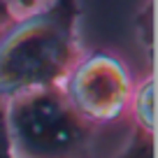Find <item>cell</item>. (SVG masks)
<instances>
[{
  "label": "cell",
  "mask_w": 158,
  "mask_h": 158,
  "mask_svg": "<svg viewBox=\"0 0 158 158\" xmlns=\"http://www.w3.org/2000/svg\"><path fill=\"white\" fill-rule=\"evenodd\" d=\"M77 0H54L0 30V102L63 81L77 63Z\"/></svg>",
  "instance_id": "6da1fadb"
},
{
  "label": "cell",
  "mask_w": 158,
  "mask_h": 158,
  "mask_svg": "<svg viewBox=\"0 0 158 158\" xmlns=\"http://www.w3.org/2000/svg\"><path fill=\"white\" fill-rule=\"evenodd\" d=\"M12 158H93L98 130L70 107L60 86L2 102Z\"/></svg>",
  "instance_id": "7a4b0ae2"
},
{
  "label": "cell",
  "mask_w": 158,
  "mask_h": 158,
  "mask_svg": "<svg viewBox=\"0 0 158 158\" xmlns=\"http://www.w3.org/2000/svg\"><path fill=\"white\" fill-rule=\"evenodd\" d=\"M58 86L70 107L95 128L123 118L135 91L126 63L102 51L77 60Z\"/></svg>",
  "instance_id": "3957f363"
},
{
  "label": "cell",
  "mask_w": 158,
  "mask_h": 158,
  "mask_svg": "<svg viewBox=\"0 0 158 158\" xmlns=\"http://www.w3.org/2000/svg\"><path fill=\"white\" fill-rule=\"evenodd\" d=\"M128 112H133L135 128L153 135V77L144 79L142 84L133 91Z\"/></svg>",
  "instance_id": "277c9868"
},
{
  "label": "cell",
  "mask_w": 158,
  "mask_h": 158,
  "mask_svg": "<svg viewBox=\"0 0 158 158\" xmlns=\"http://www.w3.org/2000/svg\"><path fill=\"white\" fill-rule=\"evenodd\" d=\"M116 158H153V135L135 128L130 142Z\"/></svg>",
  "instance_id": "5b68a950"
},
{
  "label": "cell",
  "mask_w": 158,
  "mask_h": 158,
  "mask_svg": "<svg viewBox=\"0 0 158 158\" xmlns=\"http://www.w3.org/2000/svg\"><path fill=\"white\" fill-rule=\"evenodd\" d=\"M0 158H12L10 137H7V126H5V107L0 102Z\"/></svg>",
  "instance_id": "8992f818"
},
{
  "label": "cell",
  "mask_w": 158,
  "mask_h": 158,
  "mask_svg": "<svg viewBox=\"0 0 158 158\" xmlns=\"http://www.w3.org/2000/svg\"><path fill=\"white\" fill-rule=\"evenodd\" d=\"M7 5L14 10L16 16H23V14H30V12L35 10V5H37V0H5Z\"/></svg>",
  "instance_id": "52a82bcc"
},
{
  "label": "cell",
  "mask_w": 158,
  "mask_h": 158,
  "mask_svg": "<svg viewBox=\"0 0 158 158\" xmlns=\"http://www.w3.org/2000/svg\"><path fill=\"white\" fill-rule=\"evenodd\" d=\"M14 19H16L14 10H12V7L7 5L5 0H0V30L5 28V26H10V23H12Z\"/></svg>",
  "instance_id": "ba28073f"
}]
</instances>
